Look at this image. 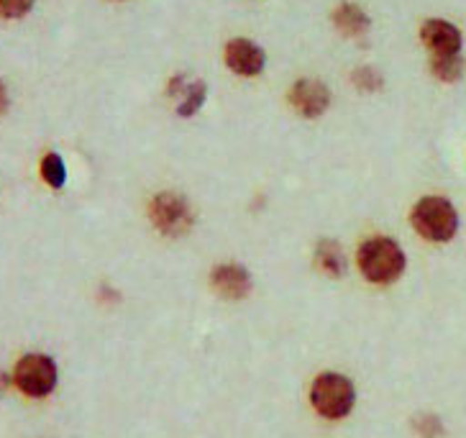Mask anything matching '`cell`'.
<instances>
[{"mask_svg": "<svg viewBox=\"0 0 466 438\" xmlns=\"http://www.w3.org/2000/svg\"><path fill=\"white\" fill-rule=\"evenodd\" d=\"M359 270L371 285H392L405 272V254L392 239H370L359 249Z\"/></svg>", "mask_w": 466, "mask_h": 438, "instance_id": "1", "label": "cell"}, {"mask_svg": "<svg viewBox=\"0 0 466 438\" xmlns=\"http://www.w3.org/2000/svg\"><path fill=\"white\" fill-rule=\"evenodd\" d=\"M410 220L418 236H423L425 241H433V244H446L459 231L456 208L446 198H439V195L418 200L415 208H412Z\"/></svg>", "mask_w": 466, "mask_h": 438, "instance_id": "2", "label": "cell"}, {"mask_svg": "<svg viewBox=\"0 0 466 438\" xmlns=\"http://www.w3.org/2000/svg\"><path fill=\"white\" fill-rule=\"evenodd\" d=\"M310 402L323 418L329 421H341L346 418L354 402H357V390L349 377L343 374H336V372H326L320 374L316 382H313V390H310Z\"/></svg>", "mask_w": 466, "mask_h": 438, "instance_id": "3", "label": "cell"}, {"mask_svg": "<svg viewBox=\"0 0 466 438\" xmlns=\"http://www.w3.org/2000/svg\"><path fill=\"white\" fill-rule=\"evenodd\" d=\"M15 387L28 397H46L56 387L55 359L44 354H26L14 372Z\"/></svg>", "mask_w": 466, "mask_h": 438, "instance_id": "4", "label": "cell"}, {"mask_svg": "<svg viewBox=\"0 0 466 438\" xmlns=\"http://www.w3.org/2000/svg\"><path fill=\"white\" fill-rule=\"evenodd\" d=\"M151 223L167 236H182L192 229L195 216H192L190 203L179 198L175 192H159L149 206Z\"/></svg>", "mask_w": 466, "mask_h": 438, "instance_id": "5", "label": "cell"}, {"mask_svg": "<svg viewBox=\"0 0 466 438\" xmlns=\"http://www.w3.org/2000/svg\"><path fill=\"white\" fill-rule=\"evenodd\" d=\"M289 106L302 118H318L323 116L330 106V90L318 80H300L289 90Z\"/></svg>", "mask_w": 466, "mask_h": 438, "instance_id": "6", "label": "cell"}, {"mask_svg": "<svg viewBox=\"0 0 466 438\" xmlns=\"http://www.w3.org/2000/svg\"><path fill=\"white\" fill-rule=\"evenodd\" d=\"M420 39L436 55H459L461 52V31L443 21V18H431L420 28Z\"/></svg>", "mask_w": 466, "mask_h": 438, "instance_id": "7", "label": "cell"}, {"mask_svg": "<svg viewBox=\"0 0 466 438\" xmlns=\"http://www.w3.org/2000/svg\"><path fill=\"white\" fill-rule=\"evenodd\" d=\"M264 52L248 39H233L226 46V65L241 77H257L264 69Z\"/></svg>", "mask_w": 466, "mask_h": 438, "instance_id": "8", "label": "cell"}, {"mask_svg": "<svg viewBox=\"0 0 466 438\" xmlns=\"http://www.w3.org/2000/svg\"><path fill=\"white\" fill-rule=\"evenodd\" d=\"M210 285L220 298L241 300L251 292V274L241 264H220L210 274Z\"/></svg>", "mask_w": 466, "mask_h": 438, "instance_id": "9", "label": "cell"}, {"mask_svg": "<svg viewBox=\"0 0 466 438\" xmlns=\"http://www.w3.org/2000/svg\"><path fill=\"white\" fill-rule=\"evenodd\" d=\"M333 24L346 36H364L370 31V15L364 14V8H359L357 3H341L333 11Z\"/></svg>", "mask_w": 466, "mask_h": 438, "instance_id": "10", "label": "cell"}, {"mask_svg": "<svg viewBox=\"0 0 466 438\" xmlns=\"http://www.w3.org/2000/svg\"><path fill=\"white\" fill-rule=\"evenodd\" d=\"M316 264L320 272L330 274V277H341L346 272V257H343L341 247L336 241H320L318 244Z\"/></svg>", "mask_w": 466, "mask_h": 438, "instance_id": "11", "label": "cell"}, {"mask_svg": "<svg viewBox=\"0 0 466 438\" xmlns=\"http://www.w3.org/2000/svg\"><path fill=\"white\" fill-rule=\"evenodd\" d=\"M466 62L461 55H436L431 59V72L441 83H459L464 77Z\"/></svg>", "mask_w": 466, "mask_h": 438, "instance_id": "12", "label": "cell"}, {"mask_svg": "<svg viewBox=\"0 0 466 438\" xmlns=\"http://www.w3.org/2000/svg\"><path fill=\"white\" fill-rule=\"evenodd\" d=\"M208 96V85L206 83H190L187 85V90H185V96L179 100L177 113L182 118H190L195 116L198 110L203 108V103H206Z\"/></svg>", "mask_w": 466, "mask_h": 438, "instance_id": "13", "label": "cell"}, {"mask_svg": "<svg viewBox=\"0 0 466 438\" xmlns=\"http://www.w3.org/2000/svg\"><path fill=\"white\" fill-rule=\"evenodd\" d=\"M42 178L46 179V185H52V188H62L65 182H67V167L62 162V157L59 154H46L42 159Z\"/></svg>", "mask_w": 466, "mask_h": 438, "instance_id": "14", "label": "cell"}, {"mask_svg": "<svg viewBox=\"0 0 466 438\" xmlns=\"http://www.w3.org/2000/svg\"><path fill=\"white\" fill-rule=\"evenodd\" d=\"M351 80H354V85H357L359 90H364V93H377V90L384 85L382 75H380L374 67L354 69Z\"/></svg>", "mask_w": 466, "mask_h": 438, "instance_id": "15", "label": "cell"}, {"mask_svg": "<svg viewBox=\"0 0 466 438\" xmlns=\"http://www.w3.org/2000/svg\"><path fill=\"white\" fill-rule=\"evenodd\" d=\"M412 425H415V431H418L423 438L443 436V423H441L439 415H433V413H420V415L412 421Z\"/></svg>", "mask_w": 466, "mask_h": 438, "instance_id": "16", "label": "cell"}, {"mask_svg": "<svg viewBox=\"0 0 466 438\" xmlns=\"http://www.w3.org/2000/svg\"><path fill=\"white\" fill-rule=\"evenodd\" d=\"M34 8V0H0L3 18H24Z\"/></svg>", "mask_w": 466, "mask_h": 438, "instance_id": "17", "label": "cell"}, {"mask_svg": "<svg viewBox=\"0 0 466 438\" xmlns=\"http://www.w3.org/2000/svg\"><path fill=\"white\" fill-rule=\"evenodd\" d=\"M8 108V93H5V85L0 83V113H5Z\"/></svg>", "mask_w": 466, "mask_h": 438, "instance_id": "18", "label": "cell"}, {"mask_svg": "<svg viewBox=\"0 0 466 438\" xmlns=\"http://www.w3.org/2000/svg\"><path fill=\"white\" fill-rule=\"evenodd\" d=\"M5 387H8V377H5V374H3V372H0V392H3V390H5Z\"/></svg>", "mask_w": 466, "mask_h": 438, "instance_id": "19", "label": "cell"}]
</instances>
